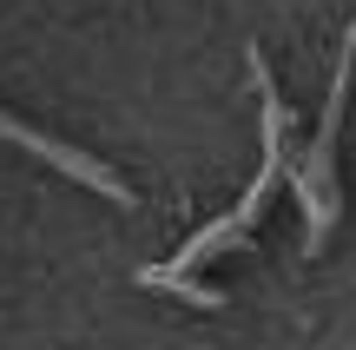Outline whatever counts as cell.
I'll use <instances>...</instances> for the list:
<instances>
[{"mask_svg": "<svg viewBox=\"0 0 356 350\" xmlns=\"http://www.w3.org/2000/svg\"><path fill=\"white\" fill-rule=\"evenodd\" d=\"M139 285H152V291H178L185 304H198V311H218V291L211 285H191V271H172V264H152V271H139Z\"/></svg>", "mask_w": 356, "mask_h": 350, "instance_id": "7a4b0ae2", "label": "cell"}, {"mask_svg": "<svg viewBox=\"0 0 356 350\" xmlns=\"http://www.w3.org/2000/svg\"><path fill=\"white\" fill-rule=\"evenodd\" d=\"M251 73H257V93H264V166H257L251 192L238 198V212H231V218H218V225H204V232L191 238L185 251H178L172 271H191V264H204L211 251L244 245V238H251V225L264 218V205H270V192H277V179H284V132H291V106H284V100H277V86H270L264 53H251Z\"/></svg>", "mask_w": 356, "mask_h": 350, "instance_id": "6da1fadb", "label": "cell"}]
</instances>
